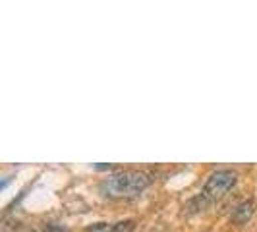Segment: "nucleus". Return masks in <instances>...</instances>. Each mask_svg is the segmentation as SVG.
<instances>
[{
    "mask_svg": "<svg viewBox=\"0 0 257 232\" xmlns=\"http://www.w3.org/2000/svg\"><path fill=\"white\" fill-rule=\"evenodd\" d=\"M136 228V220L126 219V220H118L114 224H110V232H134Z\"/></svg>",
    "mask_w": 257,
    "mask_h": 232,
    "instance_id": "nucleus-5",
    "label": "nucleus"
},
{
    "mask_svg": "<svg viewBox=\"0 0 257 232\" xmlns=\"http://www.w3.org/2000/svg\"><path fill=\"white\" fill-rule=\"evenodd\" d=\"M234 186H236V174L232 170H217L207 178L201 193L209 201H217L222 195L230 192Z\"/></svg>",
    "mask_w": 257,
    "mask_h": 232,
    "instance_id": "nucleus-2",
    "label": "nucleus"
},
{
    "mask_svg": "<svg viewBox=\"0 0 257 232\" xmlns=\"http://www.w3.org/2000/svg\"><path fill=\"white\" fill-rule=\"evenodd\" d=\"M151 184V176L147 172L140 170H126V172H116L106 176L101 184L99 190L106 197L120 199V197H136Z\"/></svg>",
    "mask_w": 257,
    "mask_h": 232,
    "instance_id": "nucleus-1",
    "label": "nucleus"
},
{
    "mask_svg": "<svg viewBox=\"0 0 257 232\" xmlns=\"http://www.w3.org/2000/svg\"><path fill=\"white\" fill-rule=\"evenodd\" d=\"M253 201L251 199H245L242 203H238V205L234 207V211H232V222L234 224H245L247 220L251 219V215H253Z\"/></svg>",
    "mask_w": 257,
    "mask_h": 232,
    "instance_id": "nucleus-3",
    "label": "nucleus"
},
{
    "mask_svg": "<svg viewBox=\"0 0 257 232\" xmlns=\"http://www.w3.org/2000/svg\"><path fill=\"white\" fill-rule=\"evenodd\" d=\"M85 232H110V226H108V222H95V224L87 226Z\"/></svg>",
    "mask_w": 257,
    "mask_h": 232,
    "instance_id": "nucleus-6",
    "label": "nucleus"
},
{
    "mask_svg": "<svg viewBox=\"0 0 257 232\" xmlns=\"http://www.w3.org/2000/svg\"><path fill=\"white\" fill-rule=\"evenodd\" d=\"M211 201L207 199L203 193H199V195H195V197H192L188 203H186V215H195V213H201V211H205L207 205H209Z\"/></svg>",
    "mask_w": 257,
    "mask_h": 232,
    "instance_id": "nucleus-4",
    "label": "nucleus"
},
{
    "mask_svg": "<svg viewBox=\"0 0 257 232\" xmlns=\"http://www.w3.org/2000/svg\"><path fill=\"white\" fill-rule=\"evenodd\" d=\"M45 232H68L64 226H58V224H52V222H47L45 226Z\"/></svg>",
    "mask_w": 257,
    "mask_h": 232,
    "instance_id": "nucleus-7",
    "label": "nucleus"
}]
</instances>
